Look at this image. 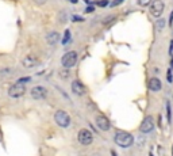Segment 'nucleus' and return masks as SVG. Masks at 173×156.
Here are the masks:
<instances>
[{
  "label": "nucleus",
  "instance_id": "1",
  "mask_svg": "<svg viewBox=\"0 0 173 156\" xmlns=\"http://www.w3.org/2000/svg\"><path fill=\"white\" fill-rule=\"evenodd\" d=\"M114 141L120 148H129L134 142V137L130 133H127V132H118L115 134V137H114Z\"/></svg>",
  "mask_w": 173,
  "mask_h": 156
},
{
  "label": "nucleus",
  "instance_id": "2",
  "mask_svg": "<svg viewBox=\"0 0 173 156\" xmlns=\"http://www.w3.org/2000/svg\"><path fill=\"white\" fill-rule=\"evenodd\" d=\"M54 120H56V123L59 128H68L70 125V117L64 110H57L56 114H54Z\"/></svg>",
  "mask_w": 173,
  "mask_h": 156
},
{
  "label": "nucleus",
  "instance_id": "3",
  "mask_svg": "<svg viewBox=\"0 0 173 156\" xmlns=\"http://www.w3.org/2000/svg\"><path fill=\"white\" fill-rule=\"evenodd\" d=\"M76 64H77V53H76L74 50L68 52L62 56L61 65L64 67V68H72V67H74Z\"/></svg>",
  "mask_w": 173,
  "mask_h": 156
},
{
  "label": "nucleus",
  "instance_id": "4",
  "mask_svg": "<svg viewBox=\"0 0 173 156\" xmlns=\"http://www.w3.org/2000/svg\"><path fill=\"white\" fill-rule=\"evenodd\" d=\"M24 92H26V86L22 82H16L15 84H12L8 88V95L11 98H20L24 95Z\"/></svg>",
  "mask_w": 173,
  "mask_h": 156
},
{
  "label": "nucleus",
  "instance_id": "5",
  "mask_svg": "<svg viewBox=\"0 0 173 156\" xmlns=\"http://www.w3.org/2000/svg\"><path fill=\"white\" fill-rule=\"evenodd\" d=\"M164 2L162 0H153L151 2V4L149 6V11H150V14L153 15L154 18H159L162 15V12H164Z\"/></svg>",
  "mask_w": 173,
  "mask_h": 156
},
{
  "label": "nucleus",
  "instance_id": "6",
  "mask_svg": "<svg viewBox=\"0 0 173 156\" xmlns=\"http://www.w3.org/2000/svg\"><path fill=\"white\" fill-rule=\"evenodd\" d=\"M77 139H78V142L83 145H89L92 144L93 141V134L88 130V129H81L77 134Z\"/></svg>",
  "mask_w": 173,
  "mask_h": 156
},
{
  "label": "nucleus",
  "instance_id": "7",
  "mask_svg": "<svg viewBox=\"0 0 173 156\" xmlns=\"http://www.w3.org/2000/svg\"><path fill=\"white\" fill-rule=\"evenodd\" d=\"M30 95H31L34 99L41 101V99H45L46 96H47V90H46L45 87H42V86H37V87H32L31 88V91H30Z\"/></svg>",
  "mask_w": 173,
  "mask_h": 156
},
{
  "label": "nucleus",
  "instance_id": "8",
  "mask_svg": "<svg viewBox=\"0 0 173 156\" xmlns=\"http://www.w3.org/2000/svg\"><path fill=\"white\" fill-rule=\"evenodd\" d=\"M38 64H39V58L34 55H27L26 57L22 60V65H23L24 68H34Z\"/></svg>",
  "mask_w": 173,
  "mask_h": 156
},
{
  "label": "nucleus",
  "instance_id": "9",
  "mask_svg": "<svg viewBox=\"0 0 173 156\" xmlns=\"http://www.w3.org/2000/svg\"><path fill=\"white\" fill-rule=\"evenodd\" d=\"M153 129H154V120L151 115H147L141 123V132L142 133H150Z\"/></svg>",
  "mask_w": 173,
  "mask_h": 156
},
{
  "label": "nucleus",
  "instance_id": "10",
  "mask_svg": "<svg viewBox=\"0 0 173 156\" xmlns=\"http://www.w3.org/2000/svg\"><path fill=\"white\" fill-rule=\"evenodd\" d=\"M96 126L100 129V130H110V121H108V118L105 117V115H97L96 117Z\"/></svg>",
  "mask_w": 173,
  "mask_h": 156
},
{
  "label": "nucleus",
  "instance_id": "11",
  "mask_svg": "<svg viewBox=\"0 0 173 156\" xmlns=\"http://www.w3.org/2000/svg\"><path fill=\"white\" fill-rule=\"evenodd\" d=\"M72 92L77 96H83L84 94H85V87H84V84L81 82L73 80L72 82Z\"/></svg>",
  "mask_w": 173,
  "mask_h": 156
},
{
  "label": "nucleus",
  "instance_id": "12",
  "mask_svg": "<svg viewBox=\"0 0 173 156\" xmlns=\"http://www.w3.org/2000/svg\"><path fill=\"white\" fill-rule=\"evenodd\" d=\"M147 88H149L150 91H153V92H157V91H159V90L162 88L161 80H159L158 77H151V79L147 82Z\"/></svg>",
  "mask_w": 173,
  "mask_h": 156
},
{
  "label": "nucleus",
  "instance_id": "13",
  "mask_svg": "<svg viewBox=\"0 0 173 156\" xmlns=\"http://www.w3.org/2000/svg\"><path fill=\"white\" fill-rule=\"evenodd\" d=\"M59 41V34L57 31H50V33L46 36V42L49 45H56Z\"/></svg>",
  "mask_w": 173,
  "mask_h": 156
},
{
  "label": "nucleus",
  "instance_id": "14",
  "mask_svg": "<svg viewBox=\"0 0 173 156\" xmlns=\"http://www.w3.org/2000/svg\"><path fill=\"white\" fill-rule=\"evenodd\" d=\"M165 23H166V20H165L164 18H159V19H157V22H156L157 30H158V31H162V30H164V26H165Z\"/></svg>",
  "mask_w": 173,
  "mask_h": 156
},
{
  "label": "nucleus",
  "instance_id": "15",
  "mask_svg": "<svg viewBox=\"0 0 173 156\" xmlns=\"http://www.w3.org/2000/svg\"><path fill=\"white\" fill-rule=\"evenodd\" d=\"M59 76L62 77V79H68V77L70 76V68H64L59 71Z\"/></svg>",
  "mask_w": 173,
  "mask_h": 156
},
{
  "label": "nucleus",
  "instance_id": "16",
  "mask_svg": "<svg viewBox=\"0 0 173 156\" xmlns=\"http://www.w3.org/2000/svg\"><path fill=\"white\" fill-rule=\"evenodd\" d=\"M92 4L99 7H105L108 4V0H96V2H92Z\"/></svg>",
  "mask_w": 173,
  "mask_h": 156
},
{
  "label": "nucleus",
  "instance_id": "17",
  "mask_svg": "<svg viewBox=\"0 0 173 156\" xmlns=\"http://www.w3.org/2000/svg\"><path fill=\"white\" fill-rule=\"evenodd\" d=\"M115 19H116V17H114V15H108V17L105 18V20H103V25H104V26H108L111 22H114Z\"/></svg>",
  "mask_w": 173,
  "mask_h": 156
},
{
  "label": "nucleus",
  "instance_id": "18",
  "mask_svg": "<svg viewBox=\"0 0 173 156\" xmlns=\"http://www.w3.org/2000/svg\"><path fill=\"white\" fill-rule=\"evenodd\" d=\"M151 2H153V0H138V6L147 7V6H150V4H151Z\"/></svg>",
  "mask_w": 173,
  "mask_h": 156
},
{
  "label": "nucleus",
  "instance_id": "19",
  "mask_svg": "<svg viewBox=\"0 0 173 156\" xmlns=\"http://www.w3.org/2000/svg\"><path fill=\"white\" fill-rule=\"evenodd\" d=\"M69 39H70V31L66 30V31H65V34H64V38H62V44L66 45L68 42H69Z\"/></svg>",
  "mask_w": 173,
  "mask_h": 156
},
{
  "label": "nucleus",
  "instance_id": "20",
  "mask_svg": "<svg viewBox=\"0 0 173 156\" xmlns=\"http://www.w3.org/2000/svg\"><path fill=\"white\" fill-rule=\"evenodd\" d=\"M46 2H47V0H34V3L38 4V6H43Z\"/></svg>",
  "mask_w": 173,
  "mask_h": 156
},
{
  "label": "nucleus",
  "instance_id": "21",
  "mask_svg": "<svg viewBox=\"0 0 173 156\" xmlns=\"http://www.w3.org/2000/svg\"><path fill=\"white\" fill-rule=\"evenodd\" d=\"M123 2H124V0H114L111 4H112V7H115V6H119L120 3H123Z\"/></svg>",
  "mask_w": 173,
  "mask_h": 156
},
{
  "label": "nucleus",
  "instance_id": "22",
  "mask_svg": "<svg viewBox=\"0 0 173 156\" xmlns=\"http://www.w3.org/2000/svg\"><path fill=\"white\" fill-rule=\"evenodd\" d=\"M93 11H95L93 4H92V6H88V7H86V10H85V12H93Z\"/></svg>",
  "mask_w": 173,
  "mask_h": 156
},
{
  "label": "nucleus",
  "instance_id": "23",
  "mask_svg": "<svg viewBox=\"0 0 173 156\" xmlns=\"http://www.w3.org/2000/svg\"><path fill=\"white\" fill-rule=\"evenodd\" d=\"M166 79L169 80V82H172V75H170V71H168V75H166Z\"/></svg>",
  "mask_w": 173,
  "mask_h": 156
},
{
  "label": "nucleus",
  "instance_id": "24",
  "mask_svg": "<svg viewBox=\"0 0 173 156\" xmlns=\"http://www.w3.org/2000/svg\"><path fill=\"white\" fill-rule=\"evenodd\" d=\"M173 25V11H172V14H170V19H169V26H172Z\"/></svg>",
  "mask_w": 173,
  "mask_h": 156
},
{
  "label": "nucleus",
  "instance_id": "25",
  "mask_svg": "<svg viewBox=\"0 0 173 156\" xmlns=\"http://www.w3.org/2000/svg\"><path fill=\"white\" fill-rule=\"evenodd\" d=\"M150 156H153V155H150Z\"/></svg>",
  "mask_w": 173,
  "mask_h": 156
}]
</instances>
